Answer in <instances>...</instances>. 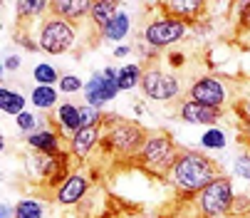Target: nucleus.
Masks as SVG:
<instances>
[{"label": "nucleus", "mask_w": 250, "mask_h": 218, "mask_svg": "<svg viewBox=\"0 0 250 218\" xmlns=\"http://www.w3.org/2000/svg\"><path fill=\"white\" fill-rule=\"evenodd\" d=\"M223 174L218 164L203 152H181L168 171V181L181 194H201L213 181H218Z\"/></svg>", "instance_id": "f257e3e1"}, {"label": "nucleus", "mask_w": 250, "mask_h": 218, "mask_svg": "<svg viewBox=\"0 0 250 218\" xmlns=\"http://www.w3.org/2000/svg\"><path fill=\"white\" fill-rule=\"evenodd\" d=\"M106 129H102L99 147L112 152V154H124V156H139V152L146 144V131L139 124L122 122V119H106L102 122Z\"/></svg>", "instance_id": "f03ea898"}, {"label": "nucleus", "mask_w": 250, "mask_h": 218, "mask_svg": "<svg viewBox=\"0 0 250 218\" xmlns=\"http://www.w3.org/2000/svg\"><path fill=\"white\" fill-rule=\"evenodd\" d=\"M178 152L176 149V144L168 134H149L146 136V144H144V149L139 152V164L149 169L151 174H166L173 169L176 159H178Z\"/></svg>", "instance_id": "7ed1b4c3"}, {"label": "nucleus", "mask_w": 250, "mask_h": 218, "mask_svg": "<svg viewBox=\"0 0 250 218\" xmlns=\"http://www.w3.org/2000/svg\"><path fill=\"white\" fill-rule=\"evenodd\" d=\"M77 43V32L75 25H69L60 15H47L45 22L38 30V47L50 52V55H64L75 47Z\"/></svg>", "instance_id": "20e7f679"}, {"label": "nucleus", "mask_w": 250, "mask_h": 218, "mask_svg": "<svg viewBox=\"0 0 250 218\" xmlns=\"http://www.w3.org/2000/svg\"><path fill=\"white\" fill-rule=\"evenodd\" d=\"M233 184L228 176H221L218 181H213L210 186H206L198 196H196V208L201 213V218H221L230 211L233 206Z\"/></svg>", "instance_id": "39448f33"}, {"label": "nucleus", "mask_w": 250, "mask_h": 218, "mask_svg": "<svg viewBox=\"0 0 250 218\" xmlns=\"http://www.w3.org/2000/svg\"><path fill=\"white\" fill-rule=\"evenodd\" d=\"M141 89H144L146 99H154V102H171L178 92H181V77H176L173 72L161 69V67L154 62V65L144 67Z\"/></svg>", "instance_id": "423d86ee"}, {"label": "nucleus", "mask_w": 250, "mask_h": 218, "mask_svg": "<svg viewBox=\"0 0 250 218\" xmlns=\"http://www.w3.org/2000/svg\"><path fill=\"white\" fill-rule=\"evenodd\" d=\"M188 32V25L181 20H173V18H161V20H151L144 27V43L151 45L154 50H164L171 47L176 43H181Z\"/></svg>", "instance_id": "0eeeda50"}, {"label": "nucleus", "mask_w": 250, "mask_h": 218, "mask_svg": "<svg viewBox=\"0 0 250 218\" xmlns=\"http://www.w3.org/2000/svg\"><path fill=\"white\" fill-rule=\"evenodd\" d=\"M188 99L198 102V104H206V107H213V109H226L228 104V87L223 80L218 77H201L196 82H191L188 87Z\"/></svg>", "instance_id": "6e6552de"}, {"label": "nucleus", "mask_w": 250, "mask_h": 218, "mask_svg": "<svg viewBox=\"0 0 250 218\" xmlns=\"http://www.w3.org/2000/svg\"><path fill=\"white\" fill-rule=\"evenodd\" d=\"M119 85L117 80H109V77H104V72H94L92 80L84 85V97H87V104L89 107H97L102 109L106 102H112L117 94H119Z\"/></svg>", "instance_id": "1a4fd4ad"}, {"label": "nucleus", "mask_w": 250, "mask_h": 218, "mask_svg": "<svg viewBox=\"0 0 250 218\" xmlns=\"http://www.w3.org/2000/svg\"><path fill=\"white\" fill-rule=\"evenodd\" d=\"M159 10H164L166 18H173V20H181L186 25H193V22L206 18L208 5L201 3V0H168V3H159Z\"/></svg>", "instance_id": "9d476101"}, {"label": "nucleus", "mask_w": 250, "mask_h": 218, "mask_svg": "<svg viewBox=\"0 0 250 218\" xmlns=\"http://www.w3.org/2000/svg\"><path fill=\"white\" fill-rule=\"evenodd\" d=\"M178 114H181V119L186 124H201V127H216L218 119L223 117L221 109H213V107H206V104H198L193 99H186L181 104V109H178Z\"/></svg>", "instance_id": "9b49d317"}, {"label": "nucleus", "mask_w": 250, "mask_h": 218, "mask_svg": "<svg viewBox=\"0 0 250 218\" xmlns=\"http://www.w3.org/2000/svg\"><path fill=\"white\" fill-rule=\"evenodd\" d=\"M87 189H89V178L80 171H75L72 176H69L64 184L55 191V201L60 206H75L80 203L84 196H87Z\"/></svg>", "instance_id": "f8f14e48"}, {"label": "nucleus", "mask_w": 250, "mask_h": 218, "mask_svg": "<svg viewBox=\"0 0 250 218\" xmlns=\"http://www.w3.org/2000/svg\"><path fill=\"white\" fill-rule=\"evenodd\" d=\"M50 10L62 20H67L69 25H77L84 18H89L92 3L89 0H55V3H50Z\"/></svg>", "instance_id": "ddd939ff"}, {"label": "nucleus", "mask_w": 250, "mask_h": 218, "mask_svg": "<svg viewBox=\"0 0 250 218\" xmlns=\"http://www.w3.org/2000/svg\"><path fill=\"white\" fill-rule=\"evenodd\" d=\"M99 139H102V124L75 131L72 136H69V154H72L75 159H87Z\"/></svg>", "instance_id": "4468645a"}, {"label": "nucleus", "mask_w": 250, "mask_h": 218, "mask_svg": "<svg viewBox=\"0 0 250 218\" xmlns=\"http://www.w3.org/2000/svg\"><path fill=\"white\" fill-rule=\"evenodd\" d=\"M60 131L57 129H38V131H32L27 134V144H30V149L32 152H40V154H60L62 152V144H60Z\"/></svg>", "instance_id": "2eb2a0df"}, {"label": "nucleus", "mask_w": 250, "mask_h": 218, "mask_svg": "<svg viewBox=\"0 0 250 218\" xmlns=\"http://www.w3.org/2000/svg\"><path fill=\"white\" fill-rule=\"evenodd\" d=\"M55 164H57V154L50 156V154H40V152H32L25 156V169H27V176L32 178H40V181H50L52 171H55Z\"/></svg>", "instance_id": "dca6fc26"}, {"label": "nucleus", "mask_w": 250, "mask_h": 218, "mask_svg": "<svg viewBox=\"0 0 250 218\" xmlns=\"http://www.w3.org/2000/svg\"><path fill=\"white\" fill-rule=\"evenodd\" d=\"M55 122L62 131V136L69 141V136H72L75 131H80V107L77 104H60L57 107V112H55Z\"/></svg>", "instance_id": "f3484780"}, {"label": "nucleus", "mask_w": 250, "mask_h": 218, "mask_svg": "<svg viewBox=\"0 0 250 218\" xmlns=\"http://www.w3.org/2000/svg\"><path fill=\"white\" fill-rule=\"evenodd\" d=\"M119 13V3L117 0H97V3H92V13H89V20L92 25L102 32L106 25L112 22V18Z\"/></svg>", "instance_id": "a211bd4d"}, {"label": "nucleus", "mask_w": 250, "mask_h": 218, "mask_svg": "<svg viewBox=\"0 0 250 218\" xmlns=\"http://www.w3.org/2000/svg\"><path fill=\"white\" fill-rule=\"evenodd\" d=\"M129 30H131V15L124 13V10H119L112 18V22L102 30V38L109 40V43H119V40H124L126 35H129Z\"/></svg>", "instance_id": "6ab92c4d"}, {"label": "nucleus", "mask_w": 250, "mask_h": 218, "mask_svg": "<svg viewBox=\"0 0 250 218\" xmlns=\"http://www.w3.org/2000/svg\"><path fill=\"white\" fill-rule=\"evenodd\" d=\"M0 109H3L5 114L20 117L25 112V97L20 92H13L10 87H0Z\"/></svg>", "instance_id": "aec40b11"}, {"label": "nucleus", "mask_w": 250, "mask_h": 218, "mask_svg": "<svg viewBox=\"0 0 250 218\" xmlns=\"http://www.w3.org/2000/svg\"><path fill=\"white\" fill-rule=\"evenodd\" d=\"M141 77H144V67H141V65H124V67H119L117 85H119L122 92H129V89L139 87Z\"/></svg>", "instance_id": "412c9836"}, {"label": "nucleus", "mask_w": 250, "mask_h": 218, "mask_svg": "<svg viewBox=\"0 0 250 218\" xmlns=\"http://www.w3.org/2000/svg\"><path fill=\"white\" fill-rule=\"evenodd\" d=\"M32 77H35V82H38V87H52L55 82H60V80H62V77H60V72H57L52 65H47V62L35 65Z\"/></svg>", "instance_id": "4be33fe9"}, {"label": "nucleus", "mask_w": 250, "mask_h": 218, "mask_svg": "<svg viewBox=\"0 0 250 218\" xmlns=\"http://www.w3.org/2000/svg\"><path fill=\"white\" fill-rule=\"evenodd\" d=\"M15 10H18L20 20H32V18H40L45 10H50V3H47V0H35V3L22 0V3L15 5Z\"/></svg>", "instance_id": "5701e85b"}, {"label": "nucleus", "mask_w": 250, "mask_h": 218, "mask_svg": "<svg viewBox=\"0 0 250 218\" xmlns=\"http://www.w3.org/2000/svg\"><path fill=\"white\" fill-rule=\"evenodd\" d=\"M15 218H45V206L35 198H22L15 203Z\"/></svg>", "instance_id": "b1692460"}, {"label": "nucleus", "mask_w": 250, "mask_h": 218, "mask_svg": "<svg viewBox=\"0 0 250 218\" xmlns=\"http://www.w3.org/2000/svg\"><path fill=\"white\" fill-rule=\"evenodd\" d=\"M32 104L38 107V109H52L57 104V89L55 87H35L32 89Z\"/></svg>", "instance_id": "393cba45"}, {"label": "nucleus", "mask_w": 250, "mask_h": 218, "mask_svg": "<svg viewBox=\"0 0 250 218\" xmlns=\"http://www.w3.org/2000/svg\"><path fill=\"white\" fill-rule=\"evenodd\" d=\"M226 144H228L226 131H223V129H218V127L206 129V131H203V136H201V147H203V149H226Z\"/></svg>", "instance_id": "a878e982"}, {"label": "nucleus", "mask_w": 250, "mask_h": 218, "mask_svg": "<svg viewBox=\"0 0 250 218\" xmlns=\"http://www.w3.org/2000/svg\"><path fill=\"white\" fill-rule=\"evenodd\" d=\"M80 89H84V82H82L77 75H62V80H60V92L75 94V92H80Z\"/></svg>", "instance_id": "bb28decb"}, {"label": "nucleus", "mask_w": 250, "mask_h": 218, "mask_svg": "<svg viewBox=\"0 0 250 218\" xmlns=\"http://www.w3.org/2000/svg\"><path fill=\"white\" fill-rule=\"evenodd\" d=\"M15 124H18V129L25 131V134L38 131V117H35L32 112H22L20 117H15Z\"/></svg>", "instance_id": "cd10ccee"}, {"label": "nucleus", "mask_w": 250, "mask_h": 218, "mask_svg": "<svg viewBox=\"0 0 250 218\" xmlns=\"http://www.w3.org/2000/svg\"><path fill=\"white\" fill-rule=\"evenodd\" d=\"M233 169H235V174H238V176H243V178H248V181H250V154L238 156V159H235V164H233Z\"/></svg>", "instance_id": "c85d7f7f"}, {"label": "nucleus", "mask_w": 250, "mask_h": 218, "mask_svg": "<svg viewBox=\"0 0 250 218\" xmlns=\"http://www.w3.org/2000/svg\"><path fill=\"white\" fill-rule=\"evenodd\" d=\"M240 30H250V3L240 5Z\"/></svg>", "instance_id": "c756f323"}, {"label": "nucleus", "mask_w": 250, "mask_h": 218, "mask_svg": "<svg viewBox=\"0 0 250 218\" xmlns=\"http://www.w3.org/2000/svg\"><path fill=\"white\" fill-rule=\"evenodd\" d=\"M238 112L243 114V122H250V94H248V97H245V99L238 104Z\"/></svg>", "instance_id": "7c9ffc66"}, {"label": "nucleus", "mask_w": 250, "mask_h": 218, "mask_svg": "<svg viewBox=\"0 0 250 218\" xmlns=\"http://www.w3.org/2000/svg\"><path fill=\"white\" fill-rule=\"evenodd\" d=\"M20 62H22V60H20L18 55H8V57H5V65H3V67H5L8 72H15V69L20 67Z\"/></svg>", "instance_id": "2f4dec72"}, {"label": "nucleus", "mask_w": 250, "mask_h": 218, "mask_svg": "<svg viewBox=\"0 0 250 218\" xmlns=\"http://www.w3.org/2000/svg\"><path fill=\"white\" fill-rule=\"evenodd\" d=\"M0 218H15V208H10L8 203L0 206Z\"/></svg>", "instance_id": "473e14b6"}, {"label": "nucleus", "mask_w": 250, "mask_h": 218, "mask_svg": "<svg viewBox=\"0 0 250 218\" xmlns=\"http://www.w3.org/2000/svg\"><path fill=\"white\" fill-rule=\"evenodd\" d=\"M129 52H131V47H129V45H119V47L114 50V57H126Z\"/></svg>", "instance_id": "72a5a7b5"}, {"label": "nucleus", "mask_w": 250, "mask_h": 218, "mask_svg": "<svg viewBox=\"0 0 250 218\" xmlns=\"http://www.w3.org/2000/svg\"><path fill=\"white\" fill-rule=\"evenodd\" d=\"M243 136H248V144H250V122H243Z\"/></svg>", "instance_id": "f704fd0d"}]
</instances>
